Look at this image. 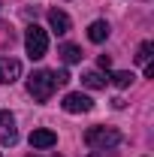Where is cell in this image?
<instances>
[{
    "label": "cell",
    "instance_id": "6da1fadb",
    "mask_svg": "<svg viewBox=\"0 0 154 157\" xmlns=\"http://www.w3.org/2000/svg\"><path fill=\"white\" fill-rule=\"evenodd\" d=\"M58 91V82H55V73L52 70H37L33 76L27 78V94L37 100V103H45Z\"/></svg>",
    "mask_w": 154,
    "mask_h": 157
},
{
    "label": "cell",
    "instance_id": "7a4b0ae2",
    "mask_svg": "<svg viewBox=\"0 0 154 157\" xmlns=\"http://www.w3.org/2000/svg\"><path fill=\"white\" fill-rule=\"evenodd\" d=\"M85 142L94 151H112L115 145H121V133H118L115 127H88Z\"/></svg>",
    "mask_w": 154,
    "mask_h": 157
},
{
    "label": "cell",
    "instance_id": "3957f363",
    "mask_svg": "<svg viewBox=\"0 0 154 157\" xmlns=\"http://www.w3.org/2000/svg\"><path fill=\"white\" fill-rule=\"evenodd\" d=\"M24 48H27V58L30 60L45 58V52H48V33H45L39 24H30V27L24 30Z\"/></svg>",
    "mask_w": 154,
    "mask_h": 157
},
{
    "label": "cell",
    "instance_id": "277c9868",
    "mask_svg": "<svg viewBox=\"0 0 154 157\" xmlns=\"http://www.w3.org/2000/svg\"><path fill=\"white\" fill-rule=\"evenodd\" d=\"M60 106H64L70 115H82V112H91V109H94V100L88 97V94H76V91H73V94L64 97Z\"/></svg>",
    "mask_w": 154,
    "mask_h": 157
},
{
    "label": "cell",
    "instance_id": "5b68a950",
    "mask_svg": "<svg viewBox=\"0 0 154 157\" xmlns=\"http://www.w3.org/2000/svg\"><path fill=\"white\" fill-rule=\"evenodd\" d=\"M15 139H18L15 115L12 112H0V145H15Z\"/></svg>",
    "mask_w": 154,
    "mask_h": 157
},
{
    "label": "cell",
    "instance_id": "8992f818",
    "mask_svg": "<svg viewBox=\"0 0 154 157\" xmlns=\"http://www.w3.org/2000/svg\"><path fill=\"white\" fill-rule=\"evenodd\" d=\"M58 145V133H52V130H45V127H39L30 133V148H37V151H45V148H55Z\"/></svg>",
    "mask_w": 154,
    "mask_h": 157
},
{
    "label": "cell",
    "instance_id": "52a82bcc",
    "mask_svg": "<svg viewBox=\"0 0 154 157\" xmlns=\"http://www.w3.org/2000/svg\"><path fill=\"white\" fill-rule=\"evenodd\" d=\"M21 76V63L15 58H0V85H12Z\"/></svg>",
    "mask_w": 154,
    "mask_h": 157
},
{
    "label": "cell",
    "instance_id": "ba28073f",
    "mask_svg": "<svg viewBox=\"0 0 154 157\" xmlns=\"http://www.w3.org/2000/svg\"><path fill=\"white\" fill-rule=\"evenodd\" d=\"M48 24H52V30H55L58 36L70 33V27H73V21H70V15H67L64 9H48Z\"/></svg>",
    "mask_w": 154,
    "mask_h": 157
},
{
    "label": "cell",
    "instance_id": "9c48e42d",
    "mask_svg": "<svg viewBox=\"0 0 154 157\" xmlns=\"http://www.w3.org/2000/svg\"><path fill=\"white\" fill-rule=\"evenodd\" d=\"M151 52H154V42H142L139 52H136V63L145 70V76L151 78L154 76V67H151Z\"/></svg>",
    "mask_w": 154,
    "mask_h": 157
},
{
    "label": "cell",
    "instance_id": "30bf717a",
    "mask_svg": "<svg viewBox=\"0 0 154 157\" xmlns=\"http://www.w3.org/2000/svg\"><path fill=\"white\" fill-rule=\"evenodd\" d=\"M88 39H91V42H103V39H109V24H106V21H94V24L88 27Z\"/></svg>",
    "mask_w": 154,
    "mask_h": 157
},
{
    "label": "cell",
    "instance_id": "8fae6325",
    "mask_svg": "<svg viewBox=\"0 0 154 157\" xmlns=\"http://www.w3.org/2000/svg\"><path fill=\"white\" fill-rule=\"evenodd\" d=\"M106 82H109V78H103L97 70H91V73H85V76H82V85H85V88H91V91H100V88H106Z\"/></svg>",
    "mask_w": 154,
    "mask_h": 157
},
{
    "label": "cell",
    "instance_id": "7c38bea8",
    "mask_svg": "<svg viewBox=\"0 0 154 157\" xmlns=\"http://www.w3.org/2000/svg\"><path fill=\"white\" fill-rule=\"evenodd\" d=\"M60 58H64V63H79L82 60V48L67 42V45H60Z\"/></svg>",
    "mask_w": 154,
    "mask_h": 157
},
{
    "label": "cell",
    "instance_id": "4fadbf2b",
    "mask_svg": "<svg viewBox=\"0 0 154 157\" xmlns=\"http://www.w3.org/2000/svg\"><path fill=\"white\" fill-rule=\"evenodd\" d=\"M133 78H136L133 73H127V70H121V73H115V76H112V85L124 91V88H130V85H133Z\"/></svg>",
    "mask_w": 154,
    "mask_h": 157
},
{
    "label": "cell",
    "instance_id": "5bb4252c",
    "mask_svg": "<svg viewBox=\"0 0 154 157\" xmlns=\"http://www.w3.org/2000/svg\"><path fill=\"white\" fill-rule=\"evenodd\" d=\"M52 73H55V82H58V88H64V85L70 82V73H67V70H52Z\"/></svg>",
    "mask_w": 154,
    "mask_h": 157
},
{
    "label": "cell",
    "instance_id": "9a60e30c",
    "mask_svg": "<svg viewBox=\"0 0 154 157\" xmlns=\"http://www.w3.org/2000/svg\"><path fill=\"white\" fill-rule=\"evenodd\" d=\"M97 63H100V70H109V67H112V58H109V55H100Z\"/></svg>",
    "mask_w": 154,
    "mask_h": 157
},
{
    "label": "cell",
    "instance_id": "2e32d148",
    "mask_svg": "<svg viewBox=\"0 0 154 157\" xmlns=\"http://www.w3.org/2000/svg\"><path fill=\"white\" fill-rule=\"evenodd\" d=\"M30 157H33V154H30Z\"/></svg>",
    "mask_w": 154,
    "mask_h": 157
}]
</instances>
